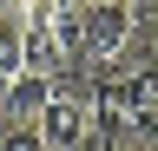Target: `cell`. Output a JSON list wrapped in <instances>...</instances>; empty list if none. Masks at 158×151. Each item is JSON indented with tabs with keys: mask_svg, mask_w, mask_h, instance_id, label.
<instances>
[{
	"mask_svg": "<svg viewBox=\"0 0 158 151\" xmlns=\"http://www.w3.org/2000/svg\"><path fill=\"white\" fill-rule=\"evenodd\" d=\"M132 33H138V20L125 0H86L79 7V72H106L132 46Z\"/></svg>",
	"mask_w": 158,
	"mask_h": 151,
	"instance_id": "1",
	"label": "cell"
},
{
	"mask_svg": "<svg viewBox=\"0 0 158 151\" xmlns=\"http://www.w3.org/2000/svg\"><path fill=\"white\" fill-rule=\"evenodd\" d=\"M46 99H53V79H40V72H20V79L7 85V112H0V118H27V125H40Z\"/></svg>",
	"mask_w": 158,
	"mask_h": 151,
	"instance_id": "2",
	"label": "cell"
},
{
	"mask_svg": "<svg viewBox=\"0 0 158 151\" xmlns=\"http://www.w3.org/2000/svg\"><path fill=\"white\" fill-rule=\"evenodd\" d=\"M0 151H46V138L27 118H0Z\"/></svg>",
	"mask_w": 158,
	"mask_h": 151,
	"instance_id": "3",
	"label": "cell"
},
{
	"mask_svg": "<svg viewBox=\"0 0 158 151\" xmlns=\"http://www.w3.org/2000/svg\"><path fill=\"white\" fill-rule=\"evenodd\" d=\"M125 7H132V20H138V26H152V20H158V0H125Z\"/></svg>",
	"mask_w": 158,
	"mask_h": 151,
	"instance_id": "4",
	"label": "cell"
},
{
	"mask_svg": "<svg viewBox=\"0 0 158 151\" xmlns=\"http://www.w3.org/2000/svg\"><path fill=\"white\" fill-rule=\"evenodd\" d=\"M106 151H158V145H152V138H132V131H125V138H112Z\"/></svg>",
	"mask_w": 158,
	"mask_h": 151,
	"instance_id": "5",
	"label": "cell"
},
{
	"mask_svg": "<svg viewBox=\"0 0 158 151\" xmlns=\"http://www.w3.org/2000/svg\"><path fill=\"white\" fill-rule=\"evenodd\" d=\"M13 7H20V0H0V13H13Z\"/></svg>",
	"mask_w": 158,
	"mask_h": 151,
	"instance_id": "6",
	"label": "cell"
}]
</instances>
